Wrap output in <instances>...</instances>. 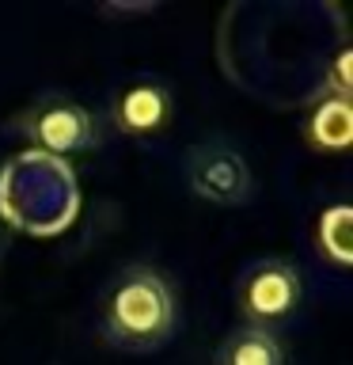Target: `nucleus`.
<instances>
[{"label":"nucleus","instance_id":"obj_4","mask_svg":"<svg viewBox=\"0 0 353 365\" xmlns=\"http://www.w3.org/2000/svg\"><path fill=\"white\" fill-rule=\"evenodd\" d=\"M182 175H186V187L201 202H213V205H243L251 190H255L247 160L221 137L190 145L186 160H182Z\"/></svg>","mask_w":353,"mask_h":365},{"label":"nucleus","instance_id":"obj_5","mask_svg":"<svg viewBox=\"0 0 353 365\" xmlns=\"http://www.w3.org/2000/svg\"><path fill=\"white\" fill-rule=\"evenodd\" d=\"M171 110H175V96L164 80L156 76H141L122 84L107 103V118L118 133L130 137H152L171 122Z\"/></svg>","mask_w":353,"mask_h":365},{"label":"nucleus","instance_id":"obj_6","mask_svg":"<svg viewBox=\"0 0 353 365\" xmlns=\"http://www.w3.org/2000/svg\"><path fill=\"white\" fill-rule=\"evenodd\" d=\"M213 365H285V342L270 327L243 324L224 335L213 354Z\"/></svg>","mask_w":353,"mask_h":365},{"label":"nucleus","instance_id":"obj_3","mask_svg":"<svg viewBox=\"0 0 353 365\" xmlns=\"http://www.w3.org/2000/svg\"><path fill=\"white\" fill-rule=\"evenodd\" d=\"M19 130L46 153H88L99 145V114L65 91H46L19 114Z\"/></svg>","mask_w":353,"mask_h":365},{"label":"nucleus","instance_id":"obj_7","mask_svg":"<svg viewBox=\"0 0 353 365\" xmlns=\"http://www.w3.org/2000/svg\"><path fill=\"white\" fill-rule=\"evenodd\" d=\"M307 145L319 148V153H346L353 141V107L349 99L327 96L319 107L312 110V118L304 125Z\"/></svg>","mask_w":353,"mask_h":365},{"label":"nucleus","instance_id":"obj_1","mask_svg":"<svg viewBox=\"0 0 353 365\" xmlns=\"http://www.w3.org/2000/svg\"><path fill=\"white\" fill-rule=\"evenodd\" d=\"M99 327L110 346L130 354H152L179 331V301L164 274L152 267H125L107 285L99 304Z\"/></svg>","mask_w":353,"mask_h":365},{"label":"nucleus","instance_id":"obj_8","mask_svg":"<svg viewBox=\"0 0 353 365\" xmlns=\"http://www.w3.org/2000/svg\"><path fill=\"white\" fill-rule=\"evenodd\" d=\"M319 251L334 262V267H349L353 259V244H349V205L338 202L330 205L319 221Z\"/></svg>","mask_w":353,"mask_h":365},{"label":"nucleus","instance_id":"obj_2","mask_svg":"<svg viewBox=\"0 0 353 365\" xmlns=\"http://www.w3.org/2000/svg\"><path fill=\"white\" fill-rule=\"evenodd\" d=\"M304 285H300V270L289 259H258L239 274L236 285V301H239V316L243 324L255 327H270L278 331L296 308H300Z\"/></svg>","mask_w":353,"mask_h":365}]
</instances>
